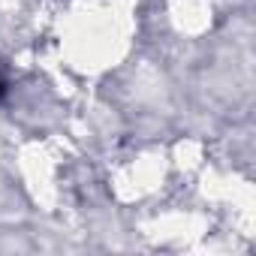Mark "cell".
Returning a JSON list of instances; mask_svg holds the SVG:
<instances>
[{"instance_id": "cell-1", "label": "cell", "mask_w": 256, "mask_h": 256, "mask_svg": "<svg viewBox=\"0 0 256 256\" xmlns=\"http://www.w3.org/2000/svg\"><path fill=\"white\" fill-rule=\"evenodd\" d=\"M0 96H4V78H0Z\"/></svg>"}]
</instances>
